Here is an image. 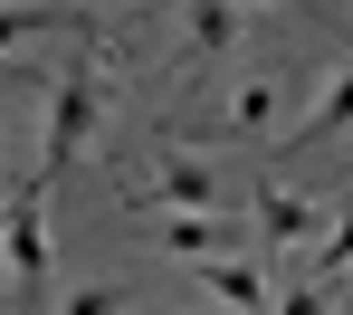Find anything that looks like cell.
Returning <instances> with one entry per match:
<instances>
[{"label":"cell","instance_id":"cell-13","mask_svg":"<svg viewBox=\"0 0 353 315\" xmlns=\"http://www.w3.org/2000/svg\"><path fill=\"white\" fill-rule=\"evenodd\" d=\"M58 315H124V287H115V277H86V287H67Z\"/></svg>","mask_w":353,"mask_h":315},{"label":"cell","instance_id":"cell-14","mask_svg":"<svg viewBox=\"0 0 353 315\" xmlns=\"http://www.w3.org/2000/svg\"><path fill=\"white\" fill-rule=\"evenodd\" d=\"M172 315H210V306H172ZM220 315H230V306H220Z\"/></svg>","mask_w":353,"mask_h":315},{"label":"cell","instance_id":"cell-15","mask_svg":"<svg viewBox=\"0 0 353 315\" xmlns=\"http://www.w3.org/2000/svg\"><path fill=\"white\" fill-rule=\"evenodd\" d=\"M248 10H287V0H248Z\"/></svg>","mask_w":353,"mask_h":315},{"label":"cell","instance_id":"cell-12","mask_svg":"<svg viewBox=\"0 0 353 315\" xmlns=\"http://www.w3.org/2000/svg\"><path fill=\"white\" fill-rule=\"evenodd\" d=\"M315 277H353V210H334V230L315 239Z\"/></svg>","mask_w":353,"mask_h":315},{"label":"cell","instance_id":"cell-6","mask_svg":"<svg viewBox=\"0 0 353 315\" xmlns=\"http://www.w3.org/2000/svg\"><path fill=\"white\" fill-rule=\"evenodd\" d=\"M248 220H258V239H268V249H315V239L334 230V210H325L315 191H287V182L258 191V210H248Z\"/></svg>","mask_w":353,"mask_h":315},{"label":"cell","instance_id":"cell-8","mask_svg":"<svg viewBox=\"0 0 353 315\" xmlns=\"http://www.w3.org/2000/svg\"><path fill=\"white\" fill-rule=\"evenodd\" d=\"M248 0H181V58H230Z\"/></svg>","mask_w":353,"mask_h":315},{"label":"cell","instance_id":"cell-2","mask_svg":"<svg viewBox=\"0 0 353 315\" xmlns=\"http://www.w3.org/2000/svg\"><path fill=\"white\" fill-rule=\"evenodd\" d=\"M96 105H105V67H96V58H67V67H58V96H48V125H39V172H48V182L86 153Z\"/></svg>","mask_w":353,"mask_h":315},{"label":"cell","instance_id":"cell-10","mask_svg":"<svg viewBox=\"0 0 353 315\" xmlns=\"http://www.w3.org/2000/svg\"><path fill=\"white\" fill-rule=\"evenodd\" d=\"M48 29H77V19H67V10H48V0H0V58L39 48Z\"/></svg>","mask_w":353,"mask_h":315},{"label":"cell","instance_id":"cell-4","mask_svg":"<svg viewBox=\"0 0 353 315\" xmlns=\"http://www.w3.org/2000/svg\"><path fill=\"white\" fill-rule=\"evenodd\" d=\"M248 239H258V220H239V210H163L153 220L163 258H239Z\"/></svg>","mask_w":353,"mask_h":315},{"label":"cell","instance_id":"cell-3","mask_svg":"<svg viewBox=\"0 0 353 315\" xmlns=\"http://www.w3.org/2000/svg\"><path fill=\"white\" fill-rule=\"evenodd\" d=\"M287 67H248V77H239L230 86V105H220V134H230V143H277V134H287Z\"/></svg>","mask_w":353,"mask_h":315},{"label":"cell","instance_id":"cell-7","mask_svg":"<svg viewBox=\"0 0 353 315\" xmlns=\"http://www.w3.org/2000/svg\"><path fill=\"white\" fill-rule=\"evenodd\" d=\"M344 134H353V67H334V77H315V105L277 134V153H325Z\"/></svg>","mask_w":353,"mask_h":315},{"label":"cell","instance_id":"cell-17","mask_svg":"<svg viewBox=\"0 0 353 315\" xmlns=\"http://www.w3.org/2000/svg\"><path fill=\"white\" fill-rule=\"evenodd\" d=\"M0 134H10V125H0Z\"/></svg>","mask_w":353,"mask_h":315},{"label":"cell","instance_id":"cell-5","mask_svg":"<svg viewBox=\"0 0 353 315\" xmlns=\"http://www.w3.org/2000/svg\"><path fill=\"white\" fill-rule=\"evenodd\" d=\"M124 210H134V220H163V210H230V191H220V172H210V163L163 153L153 191H124Z\"/></svg>","mask_w":353,"mask_h":315},{"label":"cell","instance_id":"cell-16","mask_svg":"<svg viewBox=\"0 0 353 315\" xmlns=\"http://www.w3.org/2000/svg\"><path fill=\"white\" fill-rule=\"evenodd\" d=\"M0 287H10V267H0Z\"/></svg>","mask_w":353,"mask_h":315},{"label":"cell","instance_id":"cell-1","mask_svg":"<svg viewBox=\"0 0 353 315\" xmlns=\"http://www.w3.org/2000/svg\"><path fill=\"white\" fill-rule=\"evenodd\" d=\"M0 267H10V306L48 296V172L0 191Z\"/></svg>","mask_w":353,"mask_h":315},{"label":"cell","instance_id":"cell-11","mask_svg":"<svg viewBox=\"0 0 353 315\" xmlns=\"http://www.w3.org/2000/svg\"><path fill=\"white\" fill-rule=\"evenodd\" d=\"M268 315H334V277H296V287H277Z\"/></svg>","mask_w":353,"mask_h":315},{"label":"cell","instance_id":"cell-9","mask_svg":"<svg viewBox=\"0 0 353 315\" xmlns=\"http://www.w3.org/2000/svg\"><path fill=\"white\" fill-rule=\"evenodd\" d=\"M201 267V296L210 306H230V315H268V277L248 267V258H191Z\"/></svg>","mask_w":353,"mask_h":315}]
</instances>
